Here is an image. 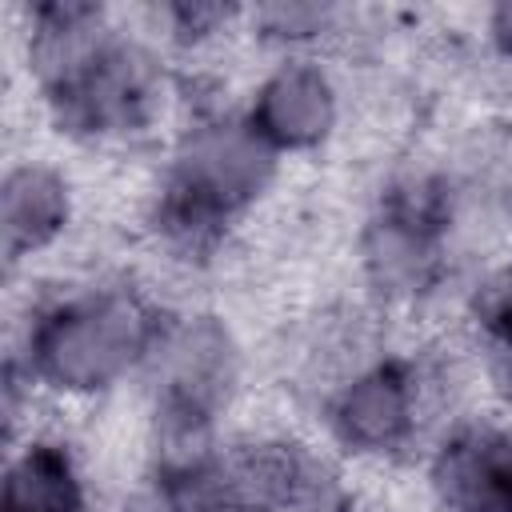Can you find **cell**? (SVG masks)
<instances>
[{"label":"cell","mask_w":512,"mask_h":512,"mask_svg":"<svg viewBox=\"0 0 512 512\" xmlns=\"http://www.w3.org/2000/svg\"><path fill=\"white\" fill-rule=\"evenodd\" d=\"M460 384H476L460 348L380 340L316 388V440L344 468L416 464L436 424L468 404Z\"/></svg>","instance_id":"cell-4"},{"label":"cell","mask_w":512,"mask_h":512,"mask_svg":"<svg viewBox=\"0 0 512 512\" xmlns=\"http://www.w3.org/2000/svg\"><path fill=\"white\" fill-rule=\"evenodd\" d=\"M132 16L180 68L216 52L228 40H240V24H244V8L212 4V0H160L136 8Z\"/></svg>","instance_id":"cell-14"},{"label":"cell","mask_w":512,"mask_h":512,"mask_svg":"<svg viewBox=\"0 0 512 512\" xmlns=\"http://www.w3.org/2000/svg\"><path fill=\"white\" fill-rule=\"evenodd\" d=\"M44 128L76 152L160 148L188 104V72L136 24L132 12L60 80L32 92Z\"/></svg>","instance_id":"cell-5"},{"label":"cell","mask_w":512,"mask_h":512,"mask_svg":"<svg viewBox=\"0 0 512 512\" xmlns=\"http://www.w3.org/2000/svg\"><path fill=\"white\" fill-rule=\"evenodd\" d=\"M144 476L164 492L172 512H248L220 464V448L200 452V456L144 464Z\"/></svg>","instance_id":"cell-15"},{"label":"cell","mask_w":512,"mask_h":512,"mask_svg":"<svg viewBox=\"0 0 512 512\" xmlns=\"http://www.w3.org/2000/svg\"><path fill=\"white\" fill-rule=\"evenodd\" d=\"M284 168L244 120L240 100L188 96L140 200L144 244L180 272L212 268L272 200Z\"/></svg>","instance_id":"cell-1"},{"label":"cell","mask_w":512,"mask_h":512,"mask_svg":"<svg viewBox=\"0 0 512 512\" xmlns=\"http://www.w3.org/2000/svg\"><path fill=\"white\" fill-rule=\"evenodd\" d=\"M168 300L128 272H84L28 296L12 328L8 368L40 404H100L136 384Z\"/></svg>","instance_id":"cell-2"},{"label":"cell","mask_w":512,"mask_h":512,"mask_svg":"<svg viewBox=\"0 0 512 512\" xmlns=\"http://www.w3.org/2000/svg\"><path fill=\"white\" fill-rule=\"evenodd\" d=\"M428 512H512V408L464 404L416 456Z\"/></svg>","instance_id":"cell-8"},{"label":"cell","mask_w":512,"mask_h":512,"mask_svg":"<svg viewBox=\"0 0 512 512\" xmlns=\"http://www.w3.org/2000/svg\"><path fill=\"white\" fill-rule=\"evenodd\" d=\"M248 384V344L232 316L208 304H168L136 380L148 464L220 448Z\"/></svg>","instance_id":"cell-6"},{"label":"cell","mask_w":512,"mask_h":512,"mask_svg":"<svg viewBox=\"0 0 512 512\" xmlns=\"http://www.w3.org/2000/svg\"><path fill=\"white\" fill-rule=\"evenodd\" d=\"M348 104L332 56H264L240 96L244 120L284 164L328 152L348 124Z\"/></svg>","instance_id":"cell-9"},{"label":"cell","mask_w":512,"mask_h":512,"mask_svg":"<svg viewBox=\"0 0 512 512\" xmlns=\"http://www.w3.org/2000/svg\"><path fill=\"white\" fill-rule=\"evenodd\" d=\"M80 224V184L72 168L44 152H24L0 176V256L4 272H32L56 256Z\"/></svg>","instance_id":"cell-10"},{"label":"cell","mask_w":512,"mask_h":512,"mask_svg":"<svg viewBox=\"0 0 512 512\" xmlns=\"http://www.w3.org/2000/svg\"><path fill=\"white\" fill-rule=\"evenodd\" d=\"M0 512H104L84 448L56 424H32L8 440Z\"/></svg>","instance_id":"cell-11"},{"label":"cell","mask_w":512,"mask_h":512,"mask_svg":"<svg viewBox=\"0 0 512 512\" xmlns=\"http://www.w3.org/2000/svg\"><path fill=\"white\" fill-rule=\"evenodd\" d=\"M220 464L248 512H336L348 492V468L316 432L256 424L220 440Z\"/></svg>","instance_id":"cell-7"},{"label":"cell","mask_w":512,"mask_h":512,"mask_svg":"<svg viewBox=\"0 0 512 512\" xmlns=\"http://www.w3.org/2000/svg\"><path fill=\"white\" fill-rule=\"evenodd\" d=\"M480 48L488 60L512 72V0L488 4L480 12Z\"/></svg>","instance_id":"cell-16"},{"label":"cell","mask_w":512,"mask_h":512,"mask_svg":"<svg viewBox=\"0 0 512 512\" xmlns=\"http://www.w3.org/2000/svg\"><path fill=\"white\" fill-rule=\"evenodd\" d=\"M104 512H172L168 508V500H164V492L148 480V476H140L132 488H124L112 504H104Z\"/></svg>","instance_id":"cell-17"},{"label":"cell","mask_w":512,"mask_h":512,"mask_svg":"<svg viewBox=\"0 0 512 512\" xmlns=\"http://www.w3.org/2000/svg\"><path fill=\"white\" fill-rule=\"evenodd\" d=\"M460 352L484 400L512 408V256L464 288Z\"/></svg>","instance_id":"cell-12"},{"label":"cell","mask_w":512,"mask_h":512,"mask_svg":"<svg viewBox=\"0 0 512 512\" xmlns=\"http://www.w3.org/2000/svg\"><path fill=\"white\" fill-rule=\"evenodd\" d=\"M360 24L356 8L324 0H268L244 8L240 40L260 56H336L352 44Z\"/></svg>","instance_id":"cell-13"},{"label":"cell","mask_w":512,"mask_h":512,"mask_svg":"<svg viewBox=\"0 0 512 512\" xmlns=\"http://www.w3.org/2000/svg\"><path fill=\"white\" fill-rule=\"evenodd\" d=\"M472 176L440 156L396 160L352 236L356 284L376 316H416L448 296L472 220Z\"/></svg>","instance_id":"cell-3"}]
</instances>
